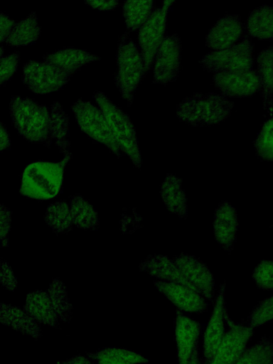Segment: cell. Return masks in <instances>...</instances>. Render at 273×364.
I'll use <instances>...</instances> for the list:
<instances>
[{
	"instance_id": "6da1fadb",
	"label": "cell",
	"mask_w": 273,
	"mask_h": 364,
	"mask_svg": "<svg viewBox=\"0 0 273 364\" xmlns=\"http://www.w3.org/2000/svg\"><path fill=\"white\" fill-rule=\"evenodd\" d=\"M9 113L14 127L27 141L50 145L53 139L52 119L47 106L28 97L13 96Z\"/></svg>"
},
{
	"instance_id": "7a4b0ae2",
	"label": "cell",
	"mask_w": 273,
	"mask_h": 364,
	"mask_svg": "<svg viewBox=\"0 0 273 364\" xmlns=\"http://www.w3.org/2000/svg\"><path fill=\"white\" fill-rule=\"evenodd\" d=\"M233 106V102L223 94L196 93L178 104L176 114L191 126H210L228 118Z\"/></svg>"
},
{
	"instance_id": "3957f363",
	"label": "cell",
	"mask_w": 273,
	"mask_h": 364,
	"mask_svg": "<svg viewBox=\"0 0 273 364\" xmlns=\"http://www.w3.org/2000/svg\"><path fill=\"white\" fill-rule=\"evenodd\" d=\"M115 84L122 97L130 106L134 92L141 81L145 68L141 52L127 32L119 39L117 51Z\"/></svg>"
},
{
	"instance_id": "277c9868",
	"label": "cell",
	"mask_w": 273,
	"mask_h": 364,
	"mask_svg": "<svg viewBox=\"0 0 273 364\" xmlns=\"http://www.w3.org/2000/svg\"><path fill=\"white\" fill-rule=\"evenodd\" d=\"M65 156L60 163L38 161L29 164L22 176L20 192L36 199H50L60 192L65 164L70 158Z\"/></svg>"
},
{
	"instance_id": "5b68a950",
	"label": "cell",
	"mask_w": 273,
	"mask_h": 364,
	"mask_svg": "<svg viewBox=\"0 0 273 364\" xmlns=\"http://www.w3.org/2000/svg\"><path fill=\"white\" fill-rule=\"evenodd\" d=\"M93 98L106 117L121 149L138 168L141 166V152L136 131L129 116L114 104L106 95L96 91Z\"/></svg>"
},
{
	"instance_id": "8992f818",
	"label": "cell",
	"mask_w": 273,
	"mask_h": 364,
	"mask_svg": "<svg viewBox=\"0 0 273 364\" xmlns=\"http://www.w3.org/2000/svg\"><path fill=\"white\" fill-rule=\"evenodd\" d=\"M71 108L82 132L94 140L105 144L116 154L119 155L123 152L100 109L82 99L75 102Z\"/></svg>"
},
{
	"instance_id": "52a82bcc",
	"label": "cell",
	"mask_w": 273,
	"mask_h": 364,
	"mask_svg": "<svg viewBox=\"0 0 273 364\" xmlns=\"http://www.w3.org/2000/svg\"><path fill=\"white\" fill-rule=\"evenodd\" d=\"M252 53L253 46L245 38L228 48L205 55L199 63L205 70L215 74L248 70L253 66Z\"/></svg>"
},
{
	"instance_id": "ba28073f",
	"label": "cell",
	"mask_w": 273,
	"mask_h": 364,
	"mask_svg": "<svg viewBox=\"0 0 273 364\" xmlns=\"http://www.w3.org/2000/svg\"><path fill=\"white\" fill-rule=\"evenodd\" d=\"M173 1H164L139 28L138 39L145 70L150 69L155 55L165 38L167 14Z\"/></svg>"
},
{
	"instance_id": "9c48e42d",
	"label": "cell",
	"mask_w": 273,
	"mask_h": 364,
	"mask_svg": "<svg viewBox=\"0 0 273 364\" xmlns=\"http://www.w3.org/2000/svg\"><path fill=\"white\" fill-rule=\"evenodd\" d=\"M70 77L68 73L46 61L30 60L23 67L22 80L36 94L58 91L68 82Z\"/></svg>"
},
{
	"instance_id": "30bf717a",
	"label": "cell",
	"mask_w": 273,
	"mask_h": 364,
	"mask_svg": "<svg viewBox=\"0 0 273 364\" xmlns=\"http://www.w3.org/2000/svg\"><path fill=\"white\" fill-rule=\"evenodd\" d=\"M228 328L213 357L200 364H235L246 349V345L253 334L254 328L247 325L235 322L228 315H225Z\"/></svg>"
},
{
	"instance_id": "8fae6325",
	"label": "cell",
	"mask_w": 273,
	"mask_h": 364,
	"mask_svg": "<svg viewBox=\"0 0 273 364\" xmlns=\"http://www.w3.org/2000/svg\"><path fill=\"white\" fill-rule=\"evenodd\" d=\"M181 53L178 34L165 36L154 60V83L166 85L176 79L181 68Z\"/></svg>"
},
{
	"instance_id": "7c38bea8",
	"label": "cell",
	"mask_w": 273,
	"mask_h": 364,
	"mask_svg": "<svg viewBox=\"0 0 273 364\" xmlns=\"http://www.w3.org/2000/svg\"><path fill=\"white\" fill-rule=\"evenodd\" d=\"M213 80L223 95L234 97L252 95L262 87L257 71L252 69L216 73Z\"/></svg>"
},
{
	"instance_id": "4fadbf2b",
	"label": "cell",
	"mask_w": 273,
	"mask_h": 364,
	"mask_svg": "<svg viewBox=\"0 0 273 364\" xmlns=\"http://www.w3.org/2000/svg\"><path fill=\"white\" fill-rule=\"evenodd\" d=\"M183 277L205 299L214 296L215 280L208 267L194 256L181 253L172 259Z\"/></svg>"
},
{
	"instance_id": "5bb4252c",
	"label": "cell",
	"mask_w": 273,
	"mask_h": 364,
	"mask_svg": "<svg viewBox=\"0 0 273 364\" xmlns=\"http://www.w3.org/2000/svg\"><path fill=\"white\" fill-rule=\"evenodd\" d=\"M154 284L181 311L201 314L208 310V304L205 297L193 289L160 280L155 281Z\"/></svg>"
},
{
	"instance_id": "9a60e30c",
	"label": "cell",
	"mask_w": 273,
	"mask_h": 364,
	"mask_svg": "<svg viewBox=\"0 0 273 364\" xmlns=\"http://www.w3.org/2000/svg\"><path fill=\"white\" fill-rule=\"evenodd\" d=\"M225 282H223L220 284L213 311L203 336L204 362L209 361L213 357L225 332V315L228 310L225 301Z\"/></svg>"
},
{
	"instance_id": "2e32d148",
	"label": "cell",
	"mask_w": 273,
	"mask_h": 364,
	"mask_svg": "<svg viewBox=\"0 0 273 364\" xmlns=\"http://www.w3.org/2000/svg\"><path fill=\"white\" fill-rule=\"evenodd\" d=\"M200 324L176 310L175 338L178 364H189L200 333Z\"/></svg>"
},
{
	"instance_id": "e0dca14e",
	"label": "cell",
	"mask_w": 273,
	"mask_h": 364,
	"mask_svg": "<svg viewBox=\"0 0 273 364\" xmlns=\"http://www.w3.org/2000/svg\"><path fill=\"white\" fill-rule=\"evenodd\" d=\"M238 228L236 209L228 201H222L215 210L213 232L216 241L225 251L232 250Z\"/></svg>"
},
{
	"instance_id": "ac0fdd59",
	"label": "cell",
	"mask_w": 273,
	"mask_h": 364,
	"mask_svg": "<svg viewBox=\"0 0 273 364\" xmlns=\"http://www.w3.org/2000/svg\"><path fill=\"white\" fill-rule=\"evenodd\" d=\"M242 33V23L237 15L228 14L220 18L211 28L205 38L208 47L215 50L234 44Z\"/></svg>"
},
{
	"instance_id": "d6986e66",
	"label": "cell",
	"mask_w": 273,
	"mask_h": 364,
	"mask_svg": "<svg viewBox=\"0 0 273 364\" xmlns=\"http://www.w3.org/2000/svg\"><path fill=\"white\" fill-rule=\"evenodd\" d=\"M139 268L160 281L180 284L198 291L183 277L173 260L166 255H149Z\"/></svg>"
},
{
	"instance_id": "ffe728a7",
	"label": "cell",
	"mask_w": 273,
	"mask_h": 364,
	"mask_svg": "<svg viewBox=\"0 0 273 364\" xmlns=\"http://www.w3.org/2000/svg\"><path fill=\"white\" fill-rule=\"evenodd\" d=\"M44 61L51 63L70 75L81 67L100 60V57L86 50L73 48L58 50L43 57Z\"/></svg>"
},
{
	"instance_id": "44dd1931",
	"label": "cell",
	"mask_w": 273,
	"mask_h": 364,
	"mask_svg": "<svg viewBox=\"0 0 273 364\" xmlns=\"http://www.w3.org/2000/svg\"><path fill=\"white\" fill-rule=\"evenodd\" d=\"M0 318L2 324L33 338L41 336V328L38 322L24 309L1 303L0 306Z\"/></svg>"
},
{
	"instance_id": "7402d4cb",
	"label": "cell",
	"mask_w": 273,
	"mask_h": 364,
	"mask_svg": "<svg viewBox=\"0 0 273 364\" xmlns=\"http://www.w3.org/2000/svg\"><path fill=\"white\" fill-rule=\"evenodd\" d=\"M23 309L38 323L58 328V318L48 292L37 290L28 294Z\"/></svg>"
},
{
	"instance_id": "603a6c76",
	"label": "cell",
	"mask_w": 273,
	"mask_h": 364,
	"mask_svg": "<svg viewBox=\"0 0 273 364\" xmlns=\"http://www.w3.org/2000/svg\"><path fill=\"white\" fill-rule=\"evenodd\" d=\"M181 184V178L168 173L161 185L160 193L170 212L181 218H186L188 215L187 202Z\"/></svg>"
},
{
	"instance_id": "cb8c5ba5",
	"label": "cell",
	"mask_w": 273,
	"mask_h": 364,
	"mask_svg": "<svg viewBox=\"0 0 273 364\" xmlns=\"http://www.w3.org/2000/svg\"><path fill=\"white\" fill-rule=\"evenodd\" d=\"M257 73L262 88L264 108L273 114V46L259 53L257 57Z\"/></svg>"
},
{
	"instance_id": "d4e9b609",
	"label": "cell",
	"mask_w": 273,
	"mask_h": 364,
	"mask_svg": "<svg viewBox=\"0 0 273 364\" xmlns=\"http://www.w3.org/2000/svg\"><path fill=\"white\" fill-rule=\"evenodd\" d=\"M246 30L251 36L264 40L273 38V6L262 5L249 15Z\"/></svg>"
},
{
	"instance_id": "484cf974",
	"label": "cell",
	"mask_w": 273,
	"mask_h": 364,
	"mask_svg": "<svg viewBox=\"0 0 273 364\" xmlns=\"http://www.w3.org/2000/svg\"><path fill=\"white\" fill-rule=\"evenodd\" d=\"M40 34L37 16L35 12H31L24 19L16 23L5 43L11 46H27L36 41Z\"/></svg>"
},
{
	"instance_id": "4316f807",
	"label": "cell",
	"mask_w": 273,
	"mask_h": 364,
	"mask_svg": "<svg viewBox=\"0 0 273 364\" xmlns=\"http://www.w3.org/2000/svg\"><path fill=\"white\" fill-rule=\"evenodd\" d=\"M73 223L82 229H94L99 225L97 211L82 196H73L69 203Z\"/></svg>"
},
{
	"instance_id": "83f0119b",
	"label": "cell",
	"mask_w": 273,
	"mask_h": 364,
	"mask_svg": "<svg viewBox=\"0 0 273 364\" xmlns=\"http://www.w3.org/2000/svg\"><path fill=\"white\" fill-rule=\"evenodd\" d=\"M153 1H126L122 5L125 24L131 31L136 30L147 21L153 12Z\"/></svg>"
},
{
	"instance_id": "f1b7e54d",
	"label": "cell",
	"mask_w": 273,
	"mask_h": 364,
	"mask_svg": "<svg viewBox=\"0 0 273 364\" xmlns=\"http://www.w3.org/2000/svg\"><path fill=\"white\" fill-rule=\"evenodd\" d=\"M48 294L58 318L65 323L70 322L73 307L63 282L54 279L50 284Z\"/></svg>"
},
{
	"instance_id": "f546056e",
	"label": "cell",
	"mask_w": 273,
	"mask_h": 364,
	"mask_svg": "<svg viewBox=\"0 0 273 364\" xmlns=\"http://www.w3.org/2000/svg\"><path fill=\"white\" fill-rule=\"evenodd\" d=\"M235 364H273V341L263 336L245 349Z\"/></svg>"
},
{
	"instance_id": "4dcf8cb0",
	"label": "cell",
	"mask_w": 273,
	"mask_h": 364,
	"mask_svg": "<svg viewBox=\"0 0 273 364\" xmlns=\"http://www.w3.org/2000/svg\"><path fill=\"white\" fill-rule=\"evenodd\" d=\"M45 221L55 232L64 233L72 228V218L70 207L64 201L50 204L46 210Z\"/></svg>"
},
{
	"instance_id": "1f68e13d",
	"label": "cell",
	"mask_w": 273,
	"mask_h": 364,
	"mask_svg": "<svg viewBox=\"0 0 273 364\" xmlns=\"http://www.w3.org/2000/svg\"><path fill=\"white\" fill-rule=\"evenodd\" d=\"M52 139H55L56 144L68 154L69 145V119L61 105L55 102L51 107Z\"/></svg>"
},
{
	"instance_id": "d6a6232c",
	"label": "cell",
	"mask_w": 273,
	"mask_h": 364,
	"mask_svg": "<svg viewBox=\"0 0 273 364\" xmlns=\"http://www.w3.org/2000/svg\"><path fill=\"white\" fill-rule=\"evenodd\" d=\"M87 356L97 362L113 361L125 364L145 363L148 360L141 355L127 349L107 348L95 353H88Z\"/></svg>"
},
{
	"instance_id": "836d02e7",
	"label": "cell",
	"mask_w": 273,
	"mask_h": 364,
	"mask_svg": "<svg viewBox=\"0 0 273 364\" xmlns=\"http://www.w3.org/2000/svg\"><path fill=\"white\" fill-rule=\"evenodd\" d=\"M254 147L260 158L273 161V118L263 125L254 141Z\"/></svg>"
},
{
	"instance_id": "e575fe53",
	"label": "cell",
	"mask_w": 273,
	"mask_h": 364,
	"mask_svg": "<svg viewBox=\"0 0 273 364\" xmlns=\"http://www.w3.org/2000/svg\"><path fill=\"white\" fill-rule=\"evenodd\" d=\"M273 320V296L257 304L247 318L246 325L252 328Z\"/></svg>"
},
{
	"instance_id": "d590c367",
	"label": "cell",
	"mask_w": 273,
	"mask_h": 364,
	"mask_svg": "<svg viewBox=\"0 0 273 364\" xmlns=\"http://www.w3.org/2000/svg\"><path fill=\"white\" fill-rule=\"evenodd\" d=\"M252 279L259 288L273 289V261L262 260L259 263L253 270Z\"/></svg>"
},
{
	"instance_id": "8d00e7d4",
	"label": "cell",
	"mask_w": 273,
	"mask_h": 364,
	"mask_svg": "<svg viewBox=\"0 0 273 364\" xmlns=\"http://www.w3.org/2000/svg\"><path fill=\"white\" fill-rule=\"evenodd\" d=\"M19 53L15 52L8 55L1 56L0 82L3 85L16 71L19 61Z\"/></svg>"
},
{
	"instance_id": "74e56055",
	"label": "cell",
	"mask_w": 273,
	"mask_h": 364,
	"mask_svg": "<svg viewBox=\"0 0 273 364\" xmlns=\"http://www.w3.org/2000/svg\"><path fill=\"white\" fill-rule=\"evenodd\" d=\"M1 284L9 291H14L17 285V280L9 264L1 262Z\"/></svg>"
},
{
	"instance_id": "f35d334b",
	"label": "cell",
	"mask_w": 273,
	"mask_h": 364,
	"mask_svg": "<svg viewBox=\"0 0 273 364\" xmlns=\"http://www.w3.org/2000/svg\"><path fill=\"white\" fill-rule=\"evenodd\" d=\"M11 216L10 211L1 205V246L6 245V237L10 229Z\"/></svg>"
},
{
	"instance_id": "ab89813d",
	"label": "cell",
	"mask_w": 273,
	"mask_h": 364,
	"mask_svg": "<svg viewBox=\"0 0 273 364\" xmlns=\"http://www.w3.org/2000/svg\"><path fill=\"white\" fill-rule=\"evenodd\" d=\"M1 27H0V34H1V42L6 41L9 34L11 33L14 26L16 24V22L9 18L4 13L1 14Z\"/></svg>"
},
{
	"instance_id": "60d3db41",
	"label": "cell",
	"mask_w": 273,
	"mask_h": 364,
	"mask_svg": "<svg viewBox=\"0 0 273 364\" xmlns=\"http://www.w3.org/2000/svg\"><path fill=\"white\" fill-rule=\"evenodd\" d=\"M85 3L92 6V8L97 9L101 11L113 9L116 8L119 4V1L117 0L85 1Z\"/></svg>"
},
{
	"instance_id": "b9f144b4",
	"label": "cell",
	"mask_w": 273,
	"mask_h": 364,
	"mask_svg": "<svg viewBox=\"0 0 273 364\" xmlns=\"http://www.w3.org/2000/svg\"><path fill=\"white\" fill-rule=\"evenodd\" d=\"M0 132V147L1 151H2L4 149L10 146L11 143L8 132L4 127L3 123H1Z\"/></svg>"
},
{
	"instance_id": "7bdbcfd3",
	"label": "cell",
	"mask_w": 273,
	"mask_h": 364,
	"mask_svg": "<svg viewBox=\"0 0 273 364\" xmlns=\"http://www.w3.org/2000/svg\"><path fill=\"white\" fill-rule=\"evenodd\" d=\"M55 364H92L87 358L82 355H75L66 360L59 361Z\"/></svg>"
},
{
	"instance_id": "ee69618b",
	"label": "cell",
	"mask_w": 273,
	"mask_h": 364,
	"mask_svg": "<svg viewBox=\"0 0 273 364\" xmlns=\"http://www.w3.org/2000/svg\"><path fill=\"white\" fill-rule=\"evenodd\" d=\"M198 347H197L196 348V350H194V353L193 354V356L191 358V360L189 364H200V361L198 360Z\"/></svg>"
},
{
	"instance_id": "f6af8a7d",
	"label": "cell",
	"mask_w": 273,
	"mask_h": 364,
	"mask_svg": "<svg viewBox=\"0 0 273 364\" xmlns=\"http://www.w3.org/2000/svg\"><path fill=\"white\" fill-rule=\"evenodd\" d=\"M97 364H125L122 363H117L113 361H100L97 362Z\"/></svg>"
}]
</instances>
